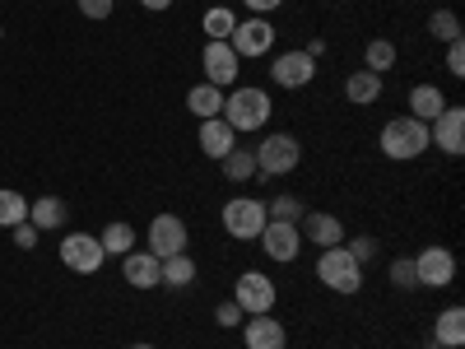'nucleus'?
Returning <instances> with one entry per match:
<instances>
[{
  "label": "nucleus",
  "mask_w": 465,
  "mask_h": 349,
  "mask_svg": "<svg viewBox=\"0 0 465 349\" xmlns=\"http://www.w3.org/2000/svg\"><path fill=\"white\" fill-rule=\"evenodd\" d=\"M381 154L386 159H396V164H410L419 159L423 149H429V126L414 122V116H391V122L381 126Z\"/></svg>",
  "instance_id": "1"
},
{
  "label": "nucleus",
  "mask_w": 465,
  "mask_h": 349,
  "mask_svg": "<svg viewBox=\"0 0 465 349\" xmlns=\"http://www.w3.org/2000/svg\"><path fill=\"white\" fill-rule=\"evenodd\" d=\"M223 122L238 131V135H252L270 122V94L265 89H232L223 98Z\"/></svg>",
  "instance_id": "2"
},
{
  "label": "nucleus",
  "mask_w": 465,
  "mask_h": 349,
  "mask_svg": "<svg viewBox=\"0 0 465 349\" xmlns=\"http://www.w3.org/2000/svg\"><path fill=\"white\" fill-rule=\"evenodd\" d=\"M252 154H256V173H261V177H289V173L302 164V145H298V135H289V131L265 135Z\"/></svg>",
  "instance_id": "3"
},
{
  "label": "nucleus",
  "mask_w": 465,
  "mask_h": 349,
  "mask_svg": "<svg viewBox=\"0 0 465 349\" xmlns=\"http://www.w3.org/2000/svg\"><path fill=\"white\" fill-rule=\"evenodd\" d=\"M317 280H322L331 294H359V289H363V265L344 252V243H340V247H322V256H317Z\"/></svg>",
  "instance_id": "4"
},
{
  "label": "nucleus",
  "mask_w": 465,
  "mask_h": 349,
  "mask_svg": "<svg viewBox=\"0 0 465 349\" xmlns=\"http://www.w3.org/2000/svg\"><path fill=\"white\" fill-rule=\"evenodd\" d=\"M223 233L228 238H238V243H256L261 238V228H265V201H256V196H232L228 205H223Z\"/></svg>",
  "instance_id": "5"
},
{
  "label": "nucleus",
  "mask_w": 465,
  "mask_h": 349,
  "mask_svg": "<svg viewBox=\"0 0 465 349\" xmlns=\"http://www.w3.org/2000/svg\"><path fill=\"white\" fill-rule=\"evenodd\" d=\"M275 280L261 275V270H242L238 284H232V303L242 307V317H261V313H275Z\"/></svg>",
  "instance_id": "6"
},
{
  "label": "nucleus",
  "mask_w": 465,
  "mask_h": 349,
  "mask_svg": "<svg viewBox=\"0 0 465 349\" xmlns=\"http://www.w3.org/2000/svg\"><path fill=\"white\" fill-rule=\"evenodd\" d=\"M228 47L238 52V61H256V56H270V47H275V24L261 19V15H247L232 24V37H228Z\"/></svg>",
  "instance_id": "7"
},
{
  "label": "nucleus",
  "mask_w": 465,
  "mask_h": 349,
  "mask_svg": "<svg viewBox=\"0 0 465 349\" xmlns=\"http://www.w3.org/2000/svg\"><path fill=\"white\" fill-rule=\"evenodd\" d=\"M61 261H65V270H74V275H98L107 252H103V243L94 238V233H65L61 238Z\"/></svg>",
  "instance_id": "8"
},
{
  "label": "nucleus",
  "mask_w": 465,
  "mask_h": 349,
  "mask_svg": "<svg viewBox=\"0 0 465 349\" xmlns=\"http://www.w3.org/2000/svg\"><path fill=\"white\" fill-rule=\"evenodd\" d=\"M414 275H419V289H447L456 280V252L433 243L414 256Z\"/></svg>",
  "instance_id": "9"
},
{
  "label": "nucleus",
  "mask_w": 465,
  "mask_h": 349,
  "mask_svg": "<svg viewBox=\"0 0 465 349\" xmlns=\"http://www.w3.org/2000/svg\"><path fill=\"white\" fill-rule=\"evenodd\" d=\"M261 252L270 256V261H280V265H289V261H298V252H302V233H298V224H284V219H265V228H261Z\"/></svg>",
  "instance_id": "10"
},
{
  "label": "nucleus",
  "mask_w": 465,
  "mask_h": 349,
  "mask_svg": "<svg viewBox=\"0 0 465 349\" xmlns=\"http://www.w3.org/2000/svg\"><path fill=\"white\" fill-rule=\"evenodd\" d=\"M429 145H438L442 154H465V107H456V103H447L433 122H429Z\"/></svg>",
  "instance_id": "11"
},
{
  "label": "nucleus",
  "mask_w": 465,
  "mask_h": 349,
  "mask_svg": "<svg viewBox=\"0 0 465 349\" xmlns=\"http://www.w3.org/2000/svg\"><path fill=\"white\" fill-rule=\"evenodd\" d=\"M270 80H275L280 89H307L317 80V56L307 52H280L275 65H270Z\"/></svg>",
  "instance_id": "12"
},
{
  "label": "nucleus",
  "mask_w": 465,
  "mask_h": 349,
  "mask_svg": "<svg viewBox=\"0 0 465 349\" xmlns=\"http://www.w3.org/2000/svg\"><path fill=\"white\" fill-rule=\"evenodd\" d=\"M186 243H191V233H186V224L177 219V214H153V224H149V252L153 256H177V252H186Z\"/></svg>",
  "instance_id": "13"
},
{
  "label": "nucleus",
  "mask_w": 465,
  "mask_h": 349,
  "mask_svg": "<svg viewBox=\"0 0 465 349\" xmlns=\"http://www.w3.org/2000/svg\"><path fill=\"white\" fill-rule=\"evenodd\" d=\"M201 65H205V85H214V89H228L232 80H238V70H242L238 52H232L228 43H205Z\"/></svg>",
  "instance_id": "14"
},
{
  "label": "nucleus",
  "mask_w": 465,
  "mask_h": 349,
  "mask_svg": "<svg viewBox=\"0 0 465 349\" xmlns=\"http://www.w3.org/2000/svg\"><path fill=\"white\" fill-rule=\"evenodd\" d=\"M122 275H126V284L131 289H159L163 284V261L153 256V252H126L122 256Z\"/></svg>",
  "instance_id": "15"
},
{
  "label": "nucleus",
  "mask_w": 465,
  "mask_h": 349,
  "mask_svg": "<svg viewBox=\"0 0 465 349\" xmlns=\"http://www.w3.org/2000/svg\"><path fill=\"white\" fill-rule=\"evenodd\" d=\"M298 233H302V238L312 243V247H340V243H344V224H340V214H326V210H307Z\"/></svg>",
  "instance_id": "16"
},
{
  "label": "nucleus",
  "mask_w": 465,
  "mask_h": 349,
  "mask_svg": "<svg viewBox=\"0 0 465 349\" xmlns=\"http://www.w3.org/2000/svg\"><path fill=\"white\" fill-rule=\"evenodd\" d=\"M284 322H275L270 313H261V317H247L242 322V344L247 349H284Z\"/></svg>",
  "instance_id": "17"
},
{
  "label": "nucleus",
  "mask_w": 465,
  "mask_h": 349,
  "mask_svg": "<svg viewBox=\"0 0 465 349\" xmlns=\"http://www.w3.org/2000/svg\"><path fill=\"white\" fill-rule=\"evenodd\" d=\"M232 145H238V131H232L223 116H210V122H201V154H205V159H223Z\"/></svg>",
  "instance_id": "18"
},
{
  "label": "nucleus",
  "mask_w": 465,
  "mask_h": 349,
  "mask_svg": "<svg viewBox=\"0 0 465 349\" xmlns=\"http://www.w3.org/2000/svg\"><path fill=\"white\" fill-rule=\"evenodd\" d=\"M442 107H447V94H442L438 85H414V89H410V116H414V122L429 126Z\"/></svg>",
  "instance_id": "19"
},
{
  "label": "nucleus",
  "mask_w": 465,
  "mask_h": 349,
  "mask_svg": "<svg viewBox=\"0 0 465 349\" xmlns=\"http://www.w3.org/2000/svg\"><path fill=\"white\" fill-rule=\"evenodd\" d=\"M433 340L442 344V349H460V340H465V307H442L438 313V322H433Z\"/></svg>",
  "instance_id": "20"
},
{
  "label": "nucleus",
  "mask_w": 465,
  "mask_h": 349,
  "mask_svg": "<svg viewBox=\"0 0 465 349\" xmlns=\"http://www.w3.org/2000/svg\"><path fill=\"white\" fill-rule=\"evenodd\" d=\"M219 168H223L228 182H238V186L252 182V177H256V154H252V145H232L223 159H219Z\"/></svg>",
  "instance_id": "21"
},
{
  "label": "nucleus",
  "mask_w": 465,
  "mask_h": 349,
  "mask_svg": "<svg viewBox=\"0 0 465 349\" xmlns=\"http://www.w3.org/2000/svg\"><path fill=\"white\" fill-rule=\"evenodd\" d=\"M344 98L349 103H359V107H372L377 98H381V75H372V70H354L344 80Z\"/></svg>",
  "instance_id": "22"
},
{
  "label": "nucleus",
  "mask_w": 465,
  "mask_h": 349,
  "mask_svg": "<svg viewBox=\"0 0 465 349\" xmlns=\"http://www.w3.org/2000/svg\"><path fill=\"white\" fill-rule=\"evenodd\" d=\"M28 224H33L37 233L61 228V224H65V201H61V196H37V201L28 205Z\"/></svg>",
  "instance_id": "23"
},
{
  "label": "nucleus",
  "mask_w": 465,
  "mask_h": 349,
  "mask_svg": "<svg viewBox=\"0 0 465 349\" xmlns=\"http://www.w3.org/2000/svg\"><path fill=\"white\" fill-rule=\"evenodd\" d=\"M186 107L196 112L201 122H210V116H223V89H214V85H205V80H201L196 89L186 94Z\"/></svg>",
  "instance_id": "24"
},
{
  "label": "nucleus",
  "mask_w": 465,
  "mask_h": 349,
  "mask_svg": "<svg viewBox=\"0 0 465 349\" xmlns=\"http://www.w3.org/2000/svg\"><path fill=\"white\" fill-rule=\"evenodd\" d=\"M163 284L168 289H191V284H196V261H191L186 252L163 256Z\"/></svg>",
  "instance_id": "25"
},
{
  "label": "nucleus",
  "mask_w": 465,
  "mask_h": 349,
  "mask_svg": "<svg viewBox=\"0 0 465 349\" xmlns=\"http://www.w3.org/2000/svg\"><path fill=\"white\" fill-rule=\"evenodd\" d=\"M232 24H238V15H232L228 5H214V10H205V19H201V28H205L210 43H228V37H232Z\"/></svg>",
  "instance_id": "26"
},
{
  "label": "nucleus",
  "mask_w": 465,
  "mask_h": 349,
  "mask_svg": "<svg viewBox=\"0 0 465 349\" xmlns=\"http://www.w3.org/2000/svg\"><path fill=\"white\" fill-rule=\"evenodd\" d=\"M98 243H103L107 256H126V252L135 247V228H131V224H107Z\"/></svg>",
  "instance_id": "27"
},
{
  "label": "nucleus",
  "mask_w": 465,
  "mask_h": 349,
  "mask_svg": "<svg viewBox=\"0 0 465 349\" xmlns=\"http://www.w3.org/2000/svg\"><path fill=\"white\" fill-rule=\"evenodd\" d=\"M396 65V43H386V37H372L368 43V52H363V70H372V75H386Z\"/></svg>",
  "instance_id": "28"
},
{
  "label": "nucleus",
  "mask_w": 465,
  "mask_h": 349,
  "mask_svg": "<svg viewBox=\"0 0 465 349\" xmlns=\"http://www.w3.org/2000/svg\"><path fill=\"white\" fill-rule=\"evenodd\" d=\"M28 219V201L19 196V191H0V228H15V224H24Z\"/></svg>",
  "instance_id": "29"
},
{
  "label": "nucleus",
  "mask_w": 465,
  "mask_h": 349,
  "mask_svg": "<svg viewBox=\"0 0 465 349\" xmlns=\"http://www.w3.org/2000/svg\"><path fill=\"white\" fill-rule=\"evenodd\" d=\"M429 33L438 37V43H456V37H460L456 10H433V15H429Z\"/></svg>",
  "instance_id": "30"
},
{
  "label": "nucleus",
  "mask_w": 465,
  "mask_h": 349,
  "mask_svg": "<svg viewBox=\"0 0 465 349\" xmlns=\"http://www.w3.org/2000/svg\"><path fill=\"white\" fill-rule=\"evenodd\" d=\"M265 214H270V219H284V224H298L307 210H302L298 196H275V201H265Z\"/></svg>",
  "instance_id": "31"
},
{
  "label": "nucleus",
  "mask_w": 465,
  "mask_h": 349,
  "mask_svg": "<svg viewBox=\"0 0 465 349\" xmlns=\"http://www.w3.org/2000/svg\"><path fill=\"white\" fill-rule=\"evenodd\" d=\"M391 284H396V289H419L414 256H396V261H391Z\"/></svg>",
  "instance_id": "32"
},
{
  "label": "nucleus",
  "mask_w": 465,
  "mask_h": 349,
  "mask_svg": "<svg viewBox=\"0 0 465 349\" xmlns=\"http://www.w3.org/2000/svg\"><path fill=\"white\" fill-rule=\"evenodd\" d=\"M344 252L354 256L359 265H368V261L377 256V238H349V243H344Z\"/></svg>",
  "instance_id": "33"
},
{
  "label": "nucleus",
  "mask_w": 465,
  "mask_h": 349,
  "mask_svg": "<svg viewBox=\"0 0 465 349\" xmlns=\"http://www.w3.org/2000/svg\"><path fill=\"white\" fill-rule=\"evenodd\" d=\"M214 322H219V326H242L247 317H242V307L228 298V303H219V307H214Z\"/></svg>",
  "instance_id": "34"
},
{
  "label": "nucleus",
  "mask_w": 465,
  "mask_h": 349,
  "mask_svg": "<svg viewBox=\"0 0 465 349\" xmlns=\"http://www.w3.org/2000/svg\"><path fill=\"white\" fill-rule=\"evenodd\" d=\"M447 70L456 75V80L465 75V43H460V37H456V43H447Z\"/></svg>",
  "instance_id": "35"
},
{
  "label": "nucleus",
  "mask_w": 465,
  "mask_h": 349,
  "mask_svg": "<svg viewBox=\"0 0 465 349\" xmlns=\"http://www.w3.org/2000/svg\"><path fill=\"white\" fill-rule=\"evenodd\" d=\"M10 233H15V247H24V252H33V247H37V228H33L28 219H24V224H15Z\"/></svg>",
  "instance_id": "36"
},
{
  "label": "nucleus",
  "mask_w": 465,
  "mask_h": 349,
  "mask_svg": "<svg viewBox=\"0 0 465 349\" xmlns=\"http://www.w3.org/2000/svg\"><path fill=\"white\" fill-rule=\"evenodd\" d=\"M80 15L84 19H107L112 15V0H80Z\"/></svg>",
  "instance_id": "37"
},
{
  "label": "nucleus",
  "mask_w": 465,
  "mask_h": 349,
  "mask_svg": "<svg viewBox=\"0 0 465 349\" xmlns=\"http://www.w3.org/2000/svg\"><path fill=\"white\" fill-rule=\"evenodd\" d=\"M242 5H247L252 15H261V19H265L270 10H280V5H284V0H242Z\"/></svg>",
  "instance_id": "38"
},
{
  "label": "nucleus",
  "mask_w": 465,
  "mask_h": 349,
  "mask_svg": "<svg viewBox=\"0 0 465 349\" xmlns=\"http://www.w3.org/2000/svg\"><path fill=\"white\" fill-rule=\"evenodd\" d=\"M140 5H144V10H153V15H163V10L173 5V0H140Z\"/></svg>",
  "instance_id": "39"
},
{
  "label": "nucleus",
  "mask_w": 465,
  "mask_h": 349,
  "mask_svg": "<svg viewBox=\"0 0 465 349\" xmlns=\"http://www.w3.org/2000/svg\"><path fill=\"white\" fill-rule=\"evenodd\" d=\"M131 349H153V344H131Z\"/></svg>",
  "instance_id": "40"
},
{
  "label": "nucleus",
  "mask_w": 465,
  "mask_h": 349,
  "mask_svg": "<svg viewBox=\"0 0 465 349\" xmlns=\"http://www.w3.org/2000/svg\"><path fill=\"white\" fill-rule=\"evenodd\" d=\"M0 37H5V28H0Z\"/></svg>",
  "instance_id": "41"
}]
</instances>
